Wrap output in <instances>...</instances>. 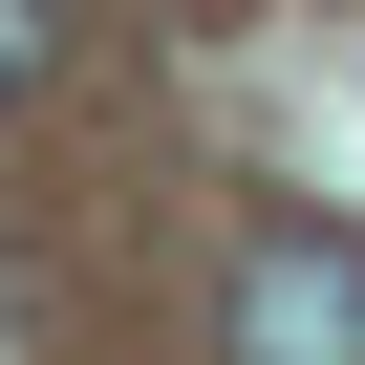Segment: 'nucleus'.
I'll list each match as a JSON object with an SVG mask.
<instances>
[{
	"instance_id": "obj_1",
	"label": "nucleus",
	"mask_w": 365,
	"mask_h": 365,
	"mask_svg": "<svg viewBox=\"0 0 365 365\" xmlns=\"http://www.w3.org/2000/svg\"><path fill=\"white\" fill-rule=\"evenodd\" d=\"M215 322H237V365H365V237H322V215H258Z\"/></svg>"
},
{
	"instance_id": "obj_2",
	"label": "nucleus",
	"mask_w": 365,
	"mask_h": 365,
	"mask_svg": "<svg viewBox=\"0 0 365 365\" xmlns=\"http://www.w3.org/2000/svg\"><path fill=\"white\" fill-rule=\"evenodd\" d=\"M43 65H65V0H0V108H22Z\"/></svg>"
}]
</instances>
